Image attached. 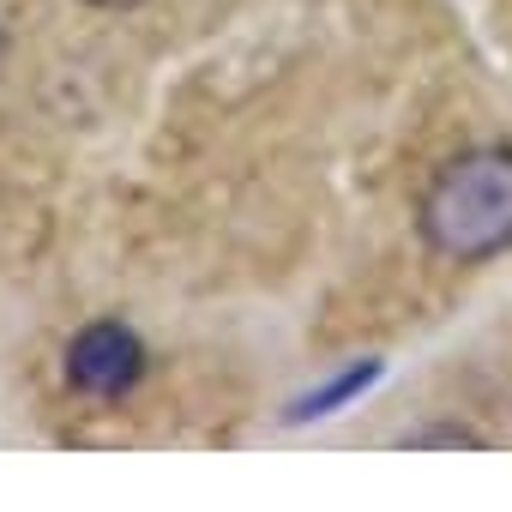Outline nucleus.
Masks as SVG:
<instances>
[{"instance_id":"f03ea898","label":"nucleus","mask_w":512,"mask_h":512,"mask_svg":"<svg viewBox=\"0 0 512 512\" xmlns=\"http://www.w3.org/2000/svg\"><path fill=\"white\" fill-rule=\"evenodd\" d=\"M139 374H145V344L121 320H97L67 344V380L85 398H121L139 386Z\"/></svg>"},{"instance_id":"20e7f679","label":"nucleus","mask_w":512,"mask_h":512,"mask_svg":"<svg viewBox=\"0 0 512 512\" xmlns=\"http://www.w3.org/2000/svg\"><path fill=\"white\" fill-rule=\"evenodd\" d=\"M410 446H482L470 428H434V434H416Z\"/></svg>"},{"instance_id":"39448f33","label":"nucleus","mask_w":512,"mask_h":512,"mask_svg":"<svg viewBox=\"0 0 512 512\" xmlns=\"http://www.w3.org/2000/svg\"><path fill=\"white\" fill-rule=\"evenodd\" d=\"M91 7H103V13H127V7H145V0H91Z\"/></svg>"},{"instance_id":"f257e3e1","label":"nucleus","mask_w":512,"mask_h":512,"mask_svg":"<svg viewBox=\"0 0 512 512\" xmlns=\"http://www.w3.org/2000/svg\"><path fill=\"white\" fill-rule=\"evenodd\" d=\"M422 241L440 260L476 266L512 247V151L482 145L452 157L422 193Z\"/></svg>"},{"instance_id":"7ed1b4c3","label":"nucleus","mask_w":512,"mask_h":512,"mask_svg":"<svg viewBox=\"0 0 512 512\" xmlns=\"http://www.w3.org/2000/svg\"><path fill=\"white\" fill-rule=\"evenodd\" d=\"M380 380V362H356V368H344L332 386H320V392H308L296 410H290V422H308V416H326V410H338L344 398H356V392H368Z\"/></svg>"}]
</instances>
